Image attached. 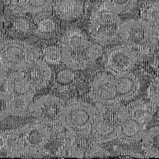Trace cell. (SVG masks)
<instances>
[{
  "label": "cell",
  "instance_id": "cell-15",
  "mask_svg": "<svg viewBox=\"0 0 159 159\" xmlns=\"http://www.w3.org/2000/svg\"><path fill=\"white\" fill-rule=\"evenodd\" d=\"M119 101H127L135 98L139 93L141 83L139 78L130 71L113 75Z\"/></svg>",
  "mask_w": 159,
  "mask_h": 159
},
{
  "label": "cell",
  "instance_id": "cell-11",
  "mask_svg": "<svg viewBox=\"0 0 159 159\" xmlns=\"http://www.w3.org/2000/svg\"><path fill=\"white\" fill-rule=\"evenodd\" d=\"M139 60L137 55L122 44L109 48L104 55V65L111 74L116 75L130 71Z\"/></svg>",
  "mask_w": 159,
  "mask_h": 159
},
{
  "label": "cell",
  "instance_id": "cell-10",
  "mask_svg": "<svg viewBox=\"0 0 159 159\" xmlns=\"http://www.w3.org/2000/svg\"><path fill=\"white\" fill-rule=\"evenodd\" d=\"M65 103L60 98L44 95L32 103L30 112L38 122L48 128L61 124Z\"/></svg>",
  "mask_w": 159,
  "mask_h": 159
},
{
  "label": "cell",
  "instance_id": "cell-5",
  "mask_svg": "<svg viewBox=\"0 0 159 159\" xmlns=\"http://www.w3.org/2000/svg\"><path fill=\"white\" fill-rule=\"evenodd\" d=\"M122 23L117 14L104 5L94 11L91 16L90 35L99 44L115 43L119 40Z\"/></svg>",
  "mask_w": 159,
  "mask_h": 159
},
{
  "label": "cell",
  "instance_id": "cell-6",
  "mask_svg": "<svg viewBox=\"0 0 159 159\" xmlns=\"http://www.w3.org/2000/svg\"><path fill=\"white\" fill-rule=\"evenodd\" d=\"M4 88L11 101V115L19 117L26 116L30 112L36 89L20 71L7 76Z\"/></svg>",
  "mask_w": 159,
  "mask_h": 159
},
{
  "label": "cell",
  "instance_id": "cell-22",
  "mask_svg": "<svg viewBox=\"0 0 159 159\" xmlns=\"http://www.w3.org/2000/svg\"><path fill=\"white\" fill-rule=\"evenodd\" d=\"M31 22L26 18L19 17L14 20L12 25V34L17 37L23 38L28 36L32 31Z\"/></svg>",
  "mask_w": 159,
  "mask_h": 159
},
{
  "label": "cell",
  "instance_id": "cell-12",
  "mask_svg": "<svg viewBox=\"0 0 159 159\" xmlns=\"http://www.w3.org/2000/svg\"><path fill=\"white\" fill-rule=\"evenodd\" d=\"M145 123L132 116L125 105H122L119 111V122L117 137L119 142L130 144L140 141L145 132Z\"/></svg>",
  "mask_w": 159,
  "mask_h": 159
},
{
  "label": "cell",
  "instance_id": "cell-17",
  "mask_svg": "<svg viewBox=\"0 0 159 159\" xmlns=\"http://www.w3.org/2000/svg\"><path fill=\"white\" fill-rule=\"evenodd\" d=\"M129 112L145 124L151 120L156 109V105L151 101L137 99L125 105Z\"/></svg>",
  "mask_w": 159,
  "mask_h": 159
},
{
  "label": "cell",
  "instance_id": "cell-23",
  "mask_svg": "<svg viewBox=\"0 0 159 159\" xmlns=\"http://www.w3.org/2000/svg\"><path fill=\"white\" fill-rule=\"evenodd\" d=\"M56 29L57 24L52 18L42 17L37 22L35 34L41 37H48L53 34Z\"/></svg>",
  "mask_w": 159,
  "mask_h": 159
},
{
  "label": "cell",
  "instance_id": "cell-8",
  "mask_svg": "<svg viewBox=\"0 0 159 159\" xmlns=\"http://www.w3.org/2000/svg\"><path fill=\"white\" fill-rule=\"evenodd\" d=\"M40 56L37 47L20 40L6 39L0 45V59L8 69L19 71Z\"/></svg>",
  "mask_w": 159,
  "mask_h": 159
},
{
  "label": "cell",
  "instance_id": "cell-26",
  "mask_svg": "<svg viewBox=\"0 0 159 159\" xmlns=\"http://www.w3.org/2000/svg\"><path fill=\"white\" fill-rule=\"evenodd\" d=\"M71 70L63 69L59 71L55 76L56 83L60 86L71 84L75 80L74 73Z\"/></svg>",
  "mask_w": 159,
  "mask_h": 159
},
{
  "label": "cell",
  "instance_id": "cell-4",
  "mask_svg": "<svg viewBox=\"0 0 159 159\" xmlns=\"http://www.w3.org/2000/svg\"><path fill=\"white\" fill-rule=\"evenodd\" d=\"M100 143L91 130L81 131L68 130L62 145L57 155L60 157L93 158L107 157L110 153L100 147Z\"/></svg>",
  "mask_w": 159,
  "mask_h": 159
},
{
  "label": "cell",
  "instance_id": "cell-29",
  "mask_svg": "<svg viewBox=\"0 0 159 159\" xmlns=\"http://www.w3.org/2000/svg\"><path fill=\"white\" fill-rule=\"evenodd\" d=\"M7 69L0 59V86L4 83L7 77Z\"/></svg>",
  "mask_w": 159,
  "mask_h": 159
},
{
  "label": "cell",
  "instance_id": "cell-32",
  "mask_svg": "<svg viewBox=\"0 0 159 159\" xmlns=\"http://www.w3.org/2000/svg\"><path fill=\"white\" fill-rule=\"evenodd\" d=\"M157 35V48H159V29L155 30Z\"/></svg>",
  "mask_w": 159,
  "mask_h": 159
},
{
  "label": "cell",
  "instance_id": "cell-16",
  "mask_svg": "<svg viewBox=\"0 0 159 159\" xmlns=\"http://www.w3.org/2000/svg\"><path fill=\"white\" fill-rule=\"evenodd\" d=\"M53 9L59 19L65 21H71L81 16L83 4L80 0H57Z\"/></svg>",
  "mask_w": 159,
  "mask_h": 159
},
{
  "label": "cell",
  "instance_id": "cell-24",
  "mask_svg": "<svg viewBox=\"0 0 159 159\" xmlns=\"http://www.w3.org/2000/svg\"><path fill=\"white\" fill-rule=\"evenodd\" d=\"M137 0H104V5L118 14L127 12L130 11L136 4Z\"/></svg>",
  "mask_w": 159,
  "mask_h": 159
},
{
  "label": "cell",
  "instance_id": "cell-19",
  "mask_svg": "<svg viewBox=\"0 0 159 159\" xmlns=\"http://www.w3.org/2000/svg\"><path fill=\"white\" fill-rule=\"evenodd\" d=\"M52 4V0H18L15 7L17 12L40 14L48 11Z\"/></svg>",
  "mask_w": 159,
  "mask_h": 159
},
{
  "label": "cell",
  "instance_id": "cell-33",
  "mask_svg": "<svg viewBox=\"0 0 159 159\" xmlns=\"http://www.w3.org/2000/svg\"><path fill=\"white\" fill-rule=\"evenodd\" d=\"M158 66H159V58H158Z\"/></svg>",
  "mask_w": 159,
  "mask_h": 159
},
{
  "label": "cell",
  "instance_id": "cell-9",
  "mask_svg": "<svg viewBox=\"0 0 159 159\" xmlns=\"http://www.w3.org/2000/svg\"><path fill=\"white\" fill-rule=\"evenodd\" d=\"M96 107L81 100H71L65 104L61 125L70 131L91 130Z\"/></svg>",
  "mask_w": 159,
  "mask_h": 159
},
{
  "label": "cell",
  "instance_id": "cell-27",
  "mask_svg": "<svg viewBox=\"0 0 159 159\" xmlns=\"http://www.w3.org/2000/svg\"><path fill=\"white\" fill-rule=\"evenodd\" d=\"M147 93L150 101L159 106V76L156 77L150 83Z\"/></svg>",
  "mask_w": 159,
  "mask_h": 159
},
{
  "label": "cell",
  "instance_id": "cell-7",
  "mask_svg": "<svg viewBox=\"0 0 159 159\" xmlns=\"http://www.w3.org/2000/svg\"><path fill=\"white\" fill-rule=\"evenodd\" d=\"M120 102L96 104V114L91 132L101 144L116 139L119 122Z\"/></svg>",
  "mask_w": 159,
  "mask_h": 159
},
{
  "label": "cell",
  "instance_id": "cell-2",
  "mask_svg": "<svg viewBox=\"0 0 159 159\" xmlns=\"http://www.w3.org/2000/svg\"><path fill=\"white\" fill-rule=\"evenodd\" d=\"M62 62L70 69L84 70L91 66L102 54L101 46L92 42L76 27L70 28L60 43Z\"/></svg>",
  "mask_w": 159,
  "mask_h": 159
},
{
  "label": "cell",
  "instance_id": "cell-3",
  "mask_svg": "<svg viewBox=\"0 0 159 159\" xmlns=\"http://www.w3.org/2000/svg\"><path fill=\"white\" fill-rule=\"evenodd\" d=\"M119 40L139 57L150 55L157 48L155 30L142 19L122 23Z\"/></svg>",
  "mask_w": 159,
  "mask_h": 159
},
{
  "label": "cell",
  "instance_id": "cell-31",
  "mask_svg": "<svg viewBox=\"0 0 159 159\" xmlns=\"http://www.w3.org/2000/svg\"><path fill=\"white\" fill-rule=\"evenodd\" d=\"M6 39H7L6 38V37L4 36V35L2 33L0 32V45H1Z\"/></svg>",
  "mask_w": 159,
  "mask_h": 159
},
{
  "label": "cell",
  "instance_id": "cell-13",
  "mask_svg": "<svg viewBox=\"0 0 159 159\" xmlns=\"http://www.w3.org/2000/svg\"><path fill=\"white\" fill-rule=\"evenodd\" d=\"M89 96L96 104L120 102L114 75L104 72L98 74L90 83Z\"/></svg>",
  "mask_w": 159,
  "mask_h": 159
},
{
  "label": "cell",
  "instance_id": "cell-25",
  "mask_svg": "<svg viewBox=\"0 0 159 159\" xmlns=\"http://www.w3.org/2000/svg\"><path fill=\"white\" fill-rule=\"evenodd\" d=\"M11 115V101L7 93L0 91V120Z\"/></svg>",
  "mask_w": 159,
  "mask_h": 159
},
{
  "label": "cell",
  "instance_id": "cell-28",
  "mask_svg": "<svg viewBox=\"0 0 159 159\" xmlns=\"http://www.w3.org/2000/svg\"><path fill=\"white\" fill-rule=\"evenodd\" d=\"M119 155L125 158H145L148 157L146 155H143L140 153L133 150H122L119 153Z\"/></svg>",
  "mask_w": 159,
  "mask_h": 159
},
{
  "label": "cell",
  "instance_id": "cell-21",
  "mask_svg": "<svg viewBox=\"0 0 159 159\" xmlns=\"http://www.w3.org/2000/svg\"><path fill=\"white\" fill-rule=\"evenodd\" d=\"M40 55L42 59L48 65H58L62 61L61 50L59 46H47L40 52Z\"/></svg>",
  "mask_w": 159,
  "mask_h": 159
},
{
  "label": "cell",
  "instance_id": "cell-20",
  "mask_svg": "<svg viewBox=\"0 0 159 159\" xmlns=\"http://www.w3.org/2000/svg\"><path fill=\"white\" fill-rule=\"evenodd\" d=\"M140 16L155 30L159 29V0H150L143 3Z\"/></svg>",
  "mask_w": 159,
  "mask_h": 159
},
{
  "label": "cell",
  "instance_id": "cell-14",
  "mask_svg": "<svg viewBox=\"0 0 159 159\" xmlns=\"http://www.w3.org/2000/svg\"><path fill=\"white\" fill-rule=\"evenodd\" d=\"M19 71L36 90L46 87L52 78L48 64L39 58L32 60Z\"/></svg>",
  "mask_w": 159,
  "mask_h": 159
},
{
  "label": "cell",
  "instance_id": "cell-18",
  "mask_svg": "<svg viewBox=\"0 0 159 159\" xmlns=\"http://www.w3.org/2000/svg\"><path fill=\"white\" fill-rule=\"evenodd\" d=\"M141 140L142 148L148 157L159 158V126L145 130Z\"/></svg>",
  "mask_w": 159,
  "mask_h": 159
},
{
  "label": "cell",
  "instance_id": "cell-1",
  "mask_svg": "<svg viewBox=\"0 0 159 159\" xmlns=\"http://www.w3.org/2000/svg\"><path fill=\"white\" fill-rule=\"evenodd\" d=\"M5 149L9 157H42L51 133L49 128L38 122H30L4 132Z\"/></svg>",
  "mask_w": 159,
  "mask_h": 159
},
{
  "label": "cell",
  "instance_id": "cell-30",
  "mask_svg": "<svg viewBox=\"0 0 159 159\" xmlns=\"http://www.w3.org/2000/svg\"><path fill=\"white\" fill-rule=\"evenodd\" d=\"M5 149V134L4 132L0 131V153Z\"/></svg>",
  "mask_w": 159,
  "mask_h": 159
}]
</instances>
